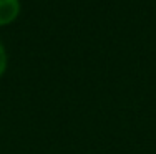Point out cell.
Here are the masks:
<instances>
[{
    "mask_svg": "<svg viewBox=\"0 0 156 154\" xmlns=\"http://www.w3.org/2000/svg\"><path fill=\"white\" fill-rule=\"evenodd\" d=\"M7 68H9V53H7L5 45H3L2 40H0V78L5 75Z\"/></svg>",
    "mask_w": 156,
    "mask_h": 154,
    "instance_id": "cell-2",
    "label": "cell"
},
{
    "mask_svg": "<svg viewBox=\"0 0 156 154\" xmlns=\"http://www.w3.org/2000/svg\"><path fill=\"white\" fill-rule=\"evenodd\" d=\"M22 12L20 0H0V28L13 23Z\"/></svg>",
    "mask_w": 156,
    "mask_h": 154,
    "instance_id": "cell-1",
    "label": "cell"
}]
</instances>
